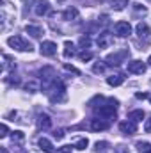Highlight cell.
I'll return each mask as SVG.
<instances>
[{"label":"cell","instance_id":"obj_1","mask_svg":"<svg viewBox=\"0 0 151 153\" xmlns=\"http://www.w3.org/2000/svg\"><path fill=\"white\" fill-rule=\"evenodd\" d=\"M7 45L18 52H32V45L23 38V36H11L7 39Z\"/></svg>","mask_w":151,"mask_h":153},{"label":"cell","instance_id":"obj_2","mask_svg":"<svg viewBox=\"0 0 151 153\" xmlns=\"http://www.w3.org/2000/svg\"><path fill=\"white\" fill-rule=\"evenodd\" d=\"M115 109H117V100H112V98H110L107 105H103V107L98 109V114L105 116V117H114V116H115Z\"/></svg>","mask_w":151,"mask_h":153},{"label":"cell","instance_id":"obj_3","mask_svg":"<svg viewBox=\"0 0 151 153\" xmlns=\"http://www.w3.org/2000/svg\"><path fill=\"white\" fill-rule=\"evenodd\" d=\"M128 55H130V52H128V50H121V52H117V53L109 55V57L105 59V62H107V64H110V66H119V64L123 62V59H126Z\"/></svg>","mask_w":151,"mask_h":153},{"label":"cell","instance_id":"obj_4","mask_svg":"<svg viewBox=\"0 0 151 153\" xmlns=\"http://www.w3.org/2000/svg\"><path fill=\"white\" fill-rule=\"evenodd\" d=\"M39 52H41V55H44V57H52V55L57 53V45H55L53 41H43L41 46H39Z\"/></svg>","mask_w":151,"mask_h":153},{"label":"cell","instance_id":"obj_5","mask_svg":"<svg viewBox=\"0 0 151 153\" xmlns=\"http://www.w3.org/2000/svg\"><path fill=\"white\" fill-rule=\"evenodd\" d=\"M115 34L119 38H128L132 34V25L128 22H117L115 23Z\"/></svg>","mask_w":151,"mask_h":153},{"label":"cell","instance_id":"obj_6","mask_svg":"<svg viewBox=\"0 0 151 153\" xmlns=\"http://www.w3.org/2000/svg\"><path fill=\"white\" fill-rule=\"evenodd\" d=\"M128 73L142 75V73H146V64L142 61H132V62H128Z\"/></svg>","mask_w":151,"mask_h":153},{"label":"cell","instance_id":"obj_7","mask_svg":"<svg viewBox=\"0 0 151 153\" xmlns=\"http://www.w3.org/2000/svg\"><path fill=\"white\" fill-rule=\"evenodd\" d=\"M119 130L123 132V134H126V135H132V134H135L137 132V125L133 123V121H121L119 123Z\"/></svg>","mask_w":151,"mask_h":153},{"label":"cell","instance_id":"obj_8","mask_svg":"<svg viewBox=\"0 0 151 153\" xmlns=\"http://www.w3.org/2000/svg\"><path fill=\"white\" fill-rule=\"evenodd\" d=\"M112 43H114V38L109 32H101V34L98 36V46H100V48H107V46H110Z\"/></svg>","mask_w":151,"mask_h":153},{"label":"cell","instance_id":"obj_9","mask_svg":"<svg viewBox=\"0 0 151 153\" xmlns=\"http://www.w3.org/2000/svg\"><path fill=\"white\" fill-rule=\"evenodd\" d=\"M48 11H50V4H48L46 0H38V2H36L34 13H36L38 16H43V14H46Z\"/></svg>","mask_w":151,"mask_h":153},{"label":"cell","instance_id":"obj_10","mask_svg":"<svg viewBox=\"0 0 151 153\" xmlns=\"http://www.w3.org/2000/svg\"><path fill=\"white\" fill-rule=\"evenodd\" d=\"M109 123L103 119H91V130L93 132H100V130H107Z\"/></svg>","mask_w":151,"mask_h":153},{"label":"cell","instance_id":"obj_11","mask_svg":"<svg viewBox=\"0 0 151 153\" xmlns=\"http://www.w3.org/2000/svg\"><path fill=\"white\" fill-rule=\"evenodd\" d=\"M135 32H137V36L142 39H148L150 38V27L146 25V23H137V27H135Z\"/></svg>","mask_w":151,"mask_h":153},{"label":"cell","instance_id":"obj_12","mask_svg":"<svg viewBox=\"0 0 151 153\" xmlns=\"http://www.w3.org/2000/svg\"><path fill=\"white\" fill-rule=\"evenodd\" d=\"M124 82V75L123 73H115V75H110L107 78V84L109 85H112V87H117V85H121Z\"/></svg>","mask_w":151,"mask_h":153},{"label":"cell","instance_id":"obj_13","mask_svg":"<svg viewBox=\"0 0 151 153\" xmlns=\"http://www.w3.org/2000/svg\"><path fill=\"white\" fill-rule=\"evenodd\" d=\"M38 126L41 128V130H48L50 126H52V119H50V116L46 114H41L38 117Z\"/></svg>","mask_w":151,"mask_h":153},{"label":"cell","instance_id":"obj_14","mask_svg":"<svg viewBox=\"0 0 151 153\" xmlns=\"http://www.w3.org/2000/svg\"><path fill=\"white\" fill-rule=\"evenodd\" d=\"M73 55H76L75 45H73L71 41H66V43H64V57L70 59V57H73Z\"/></svg>","mask_w":151,"mask_h":153},{"label":"cell","instance_id":"obj_15","mask_svg":"<svg viewBox=\"0 0 151 153\" xmlns=\"http://www.w3.org/2000/svg\"><path fill=\"white\" fill-rule=\"evenodd\" d=\"M39 148L44 153H53V144H52L46 137H41V139H39Z\"/></svg>","mask_w":151,"mask_h":153},{"label":"cell","instance_id":"obj_16","mask_svg":"<svg viewBox=\"0 0 151 153\" xmlns=\"http://www.w3.org/2000/svg\"><path fill=\"white\" fill-rule=\"evenodd\" d=\"M128 119H130V121H133V123H139V121H142V119H144V111H141V109H137V111H132V112L128 114Z\"/></svg>","mask_w":151,"mask_h":153},{"label":"cell","instance_id":"obj_17","mask_svg":"<svg viewBox=\"0 0 151 153\" xmlns=\"http://www.w3.org/2000/svg\"><path fill=\"white\" fill-rule=\"evenodd\" d=\"M27 32L32 38H41V34H44V30L41 27H38V25H27Z\"/></svg>","mask_w":151,"mask_h":153},{"label":"cell","instance_id":"obj_18","mask_svg":"<svg viewBox=\"0 0 151 153\" xmlns=\"http://www.w3.org/2000/svg\"><path fill=\"white\" fill-rule=\"evenodd\" d=\"M62 18L68 20V22H70V20H76V18H78V11H76L75 7H70V9H66V11L62 13Z\"/></svg>","mask_w":151,"mask_h":153},{"label":"cell","instance_id":"obj_19","mask_svg":"<svg viewBox=\"0 0 151 153\" xmlns=\"http://www.w3.org/2000/svg\"><path fill=\"white\" fill-rule=\"evenodd\" d=\"M110 4H112L110 7H112L114 11H123V9L128 5V0H112Z\"/></svg>","mask_w":151,"mask_h":153},{"label":"cell","instance_id":"obj_20","mask_svg":"<svg viewBox=\"0 0 151 153\" xmlns=\"http://www.w3.org/2000/svg\"><path fill=\"white\" fill-rule=\"evenodd\" d=\"M87 146H89L87 137H80V139H76V143H75V148H76V150H85Z\"/></svg>","mask_w":151,"mask_h":153},{"label":"cell","instance_id":"obj_21","mask_svg":"<svg viewBox=\"0 0 151 153\" xmlns=\"http://www.w3.org/2000/svg\"><path fill=\"white\" fill-rule=\"evenodd\" d=\"M11 139H13V143H23L25 141V135H23V132H20V130H16V132H13V135H11Z\"/></svg>","mask_w":151,"mask_h":153},{"label":"cell","instance_id":"obj_22","mask_svg":"<svg viewBox=\"0 0 151 153\" xmlns=\"http://www.w3.org/2000/svg\"><path fill=\"white\" fill-rule=\"evenodd\" d=\"M107 148H109V143H107V141H98V143L94 144V150H96L98 153L107 152Z\"/></svg>","mask_w":151,"mask_h":153},{"label":"cell","instance_id":"obj_23","mask_svg":"<svg viewBox=\"0 0 151 153\" xmlns=\"http://www.w3.org/2000/svg\"><path fill=\"white\" fill-rule=\"evenodd\" d=\"M137 150H139L141 153H150L151 152V144L150 143H142V141H141V143H137Z\"/></svg>","mask_w":151,"mask_h":153},{"label":"cell","instance_id":"obj_24","mask_svg":"<svg viewBox=\"0 0 151 153\" xmlns=\"http://www.w3.org/2000/svg\"><path fill=\"white\" fill-rule=\"evenodd\" d=\"M2 59H4V66H2L4 71H7L9 68H14V64H11V59H9L7 55H2Z\"/></svg>","mask_w":151,"mask_h":153},{"label":"cell","instance_id":"obj_25","mask_svg":"<svg viewBox=\"0 0 151 153\" xmlns=\"http://www.w3.org/2000/svg\"><path fill=\"white\" fill-rule=\"evenodd\" d=\"M133 11H135L137 14H142V16L148 13V9H146V7H142L141 4H133Z\"/></svg>","mask_w":151,"mask_h":153},{"label":"cell","instance_id":"obj_26","mask_svg":"<svg viewBox=\"0 0 151 153\" xmlns=\"http://www.w3.org/2000/svg\"><path fill=\"white\" fill-rule=\"evenodd\" d=\"M27 91H30V93L39 91V84L38 82H29V84H27Z\"/></svg>","mask_w":151,"mask_h":153},{"label":"cell","instance_id":"obj_27","mask_svg":"<svg viewBox=\"0 0 151 153\" xmlns=\"http://www.w3.org/2000/svg\"><path fill=\"white\" fill-rule=\"evenodd\" d=\"M89 45H91V39H89V36H82V38H80V46L87 48Z\"/></svg>","mask_w":151,"mask_h":153},{"label":"cell","instance_id":"obj_28","mask_svg":"<svg viewBox=\"0 0 151 153\" xmlns=\"http://www.w3.org/2000/svg\"><path fill=\"white\" fill-rule=\"evenodd\" d=\"M91 59H93V53H91V52H82V53H80V61L85 62V61H91Z\"/></svg>","mask_w":151,"mask_h":153},{"label":"cell","instance_id":"obj_29","mask_svg":"<svg viewBox=\"0 0 151 153\" xmlns=\"http://www.w3.org/2000/svg\"><path fill=\"white\" fill-rule=\"evenodd\" d=\"M57 153H73V148L71 146H61L57 150Z\"/></svg>","mask_w":151,"mask_h":153},{"label":"cell","instance_id":"obj_30","mask_svg":"<svg viewBox=\"0 0 151 153\" xmlns=\"http://www.w3.org/2000/svg\"><path fill=\"white\" fill-rule=\"evenodd\" d=\"M93 71H94V73H103V71H105V66H103V64H94Z\"/></svg>","mask_w":151,"mask_h":153},{"label":"cell","instance_id":"obj_31","mask_svg":"<svg viewBox=\"0 0 151 153\" xmlns=\"http://www.w3.org/2000/svg\"><path fill=\"white\" fill-rule=\"evenodd\" d=\"M7 125L5 123H2V126H0V137H7Z\"/></svg>","mask_w":151,"mask_h":153},{"label":"cell","instance_id":"obj_32","mask_svg":"<svg viewBox=\"0 0 151 153\" xmlns=\"http://www.w3.org/2000/svg\"><path fill=\"white\" fill-rule=\"evenodd\" d=\"M64 70H66V71H71V73H75V75H80V71H78L76 68H73V66H70V64H64Z\"/></svg>","mask_w":151,"mask_h":153},{"label":"cell","instance_id":"obj_33","mask_svg":"<svg viewBox=\"0 0 151 153\" xmlns=\"http://www.w3.org/2000/svg\"><path fill=\"white\" fill-rule=\"evenodd\" d=\"M144 130H146V132H151V117L150 119H146V123H144Z\"/></svg>","mask_w":151,"mask_h":153},{"label":"cell","instance_id":"obj_34","mask_svg":"<svg viewBox=\"0 0 151 153\" xmlns=\"http://www.w3.org/2000/svg\"><path fill=\"white\" fill-rule=\"evenodd\" d=\"M53 137H55V139H62V137H64V132H62V130H57V132L53 134Z\"/></svg>","mask_w":151,"mask_h":153},{"label":"cell","instance_id":"obj_35","mask_svg":"<svg viewBox=\"0 0 151 153\" xmlns=\"http://www.w3.org/2000/svg\"><path fill=\"white\" fill-rule=\"evenodd\" d=\"M137 98L139 100H146L148 98V93H137Z\"/></svg>","mask_w":151,"mask_h":153},{"label":"cell","instance_id":"obj_36","mask_svg":"<svg viewBox=\"0 0 151 153\" xmlns=\"http://www.w3.org/2000/svg\"><path fill=\"white\" fill-rule=\"evenodd\" d=\"M0 153H9V152H7V148H0Z\"/></svg>","mask_w":151,"mask_h":153},{"label":"cell","instance_id":"obj_37","mask_svg":"<svg viewBox=\"0 0 151 153\" xmlns=\"http://www.w3.org/2000/svg\"><path fill=\"white\" fill-rule=\"evenodd\" d=\"M148 62H150V64H151V57H150V59H148Z\"/></svg>","mask_w":151,"mask_h":153},{"label":"cell","instance_id":"obj_38","mask_svg":"<svg viewBox=\"0 0 151 153\" xmlns=\"http://www.w3.org/2000/svg\"><path fill=\"white\" fill-rule=\"evenodd\" d=\"M98 2H105V0H98Z\"/></svg>","mask_w":151,"mask_h":153},{"label":"cell","instance_id":"obj_39","mask_svg":"<svg viewBox=\"0 0 151 153\" xmlns=\"http://www.w3.org/2000/svg\"><path fill=\"white\" fill-rule=\"evenodd\" d=\"M57 2H64V0H57Z\"/></svg>","mask_w":151,"mask_h":153},{"label":"cell","instance_id":"obj_40","mask_svg":"<svg viewBox=\"0 0 151 153\" xmlns=\"http://www.w3.org/2000/svg\"><path fill=\"white\" fill-rule=\"evenodd\" d=\"M150 2H151V0H150Z\"/></svg>","mask_w":151,"mask_h":153},{"label":"cell","instance_id":"obj_41","mask_svg":"<svg viewBox=\"0 0 151 153\" xmlns=\"http://www.w3.org/2000/svg\"><path fill=\"white\" fill-rule=\"evenodd\" d=\"M150 153H151V152H150Z\"/></svg>","mask_w":151,"mask_h":153}]
</instances>
